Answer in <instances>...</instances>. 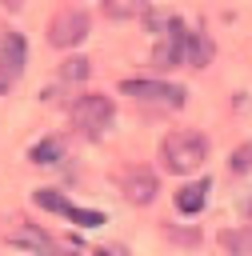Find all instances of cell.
Here are the masks:
<instances>
[{
	"instance_id": "cell-1",
	"label": "cell",
	"mask_w": 252,
	"mask_h": 256,
	"mask_svg": "<svg viewBox=\"0 0 252 256\" xmlns=\"http://www.w3.org/2000/svg\"><path fill=\"white\" fill-rule=\"evenodd\" d=\"M160 160L168 172L176 176H188L196 172L204 160H208V136L200 128H180V132H168L164 144H160Z\"/></svg>"
},
{
	"instance_id": "cell-2",
	"label": "cell",
	"mask_w": 252,
	"mask_h": 256,
	"mask_svg": "<svg viewBox=\"0 0 252 256\" xmlns=\"http://www.w3.org/2000/svg\"><path fill=\"white\" fill-rule=\"evenodd\" d=\"M68 116H72V124H76V132H84V136H104L108 132V124H112V116H116V108H112V100L108 96H100V92H80V100L68 108Z\"/></svg>"
},
{
	"instance_id": "cell-3",
	"label": "cell",
	"mask_w": 252,
	"mask_h": 256,
	"mask_svg": "<svg viewBox=\"0 0 252 256\" xmlns=\"http://www.w3.org/2000/svg\"><path fill=\"white\" fill-rule=\"evenodd\" d=\"M120 92H124L128 100L156 104V108H180V104L188 100V92H184L180 84H172V80H156V76H148V80H124Z\"/></svg>"
},
{
	"instance_id": "cell-4",
	"label": "cell",
	"mask_w": 252,
	"mask_h": 256,
	"mask_svg": "<svg viewBox=\"0 0 252 256\" xmlns=\"http://www.w3.org/2000/svg\"><path fill=\"white\" fill-rule=\"evenodd\" d=\"M92 28V16L84 8H60L52 20H48V44L52 48H76Z\"/></svg>"
},
{
	"instance_id": "cell-5",
	"label": "cell",
	"mask_w": 252,
	"mask_h": 256,
	"mask_svg": "<svg viewBox=\"0 0 252 256\" xmlns=\"http://www.w3.org/2000/svg\"><path fill=\"white\" fill-rule=\"evenodd\" d=\"M116 184H120V192H124L128 204H152L156 192H160V176H156L148 164H128V168L116 176Z\"/></svg>"
},
{
	"instance_id": "cell-6",
	"label": "cell",
	"mask_w": 252,
	"mask_h": 256,
	"mask_svg": "<svg viewBox=\"0 0 252 256\" xmlns=\"http://www.w3.org/2000/svg\"><path fill=\"white\" fill-rule=\"evenodd\" d=\"M88 80V60H80V56H72V60H64L60 64V72H56V84H48L44 88V100L48 104H68L64 96H72V104L80 100V84Z\"/></svg>"
},
{
	"instance_id": "cell-7",
	"label": "cell",
	"mask_w": 252,
	"mask_h": 256,
	"mask_svg": "<svg viewBox=\"0 0 252 256\" xmlns=\"http://www.w3.org/2000/svg\"><path fill=\"white\" fill-rule=\"evenodd\" d=\"M24 60H28V40L20 32H4L0 36V92L20 76Z\"/></svg>"
},
{
	"instance_id": "cell-8",
	"label": "cell",
	"mask_w": 252,
	"mask_h": 256,
	"mask_svg": "<svg viewBox=\"0 0 252 256\" xmlns=\"http://www.w3.org/2000/svg\"><path fill=\"white\" fill-rule=\"evenodd\" d=\"M4 240H8L12 248L32 252V256H56V240H52L48 232H40L36 224H16V228H8Z\"/></svg>"
},
{
	"instance_id": "cell-9",
	"label": "cell",
	"mask_w": 252,
	"mask_h": 256,
	"mask_svg": "<svg viewBox=\"0 0 252 256\" xmlns=\"http://www.w3.org/2000/svg\"><path fill=\"white\" fill-rule=\"evenodd\" d=\"M208 192H212V180H192V184H184V188L176 192V212H180V216H196V212H204Z\"/></svg>"
},
{
	"instance_id": "cell-10",
	"label": "cell",
	"mask_w": 252,
	"mask_h": 256,
	"mask_svg": "<svg viewBox=\"0 0 252 256\" xmlns=\"http://www.w3.org/2000/svg\"><path fill=\"white\" fill-rule=\"evenodd\" d=\"M212 60V40L204 32H188L184 36V64L188 68H204Z\"/></svg>"
},
{
	"instance_id": "cell-11",
	"label": "cell",
	"mask_w": 252,
	"mask_h": 256,
	"mask_svg": "<svg viewBox=\"0 0 252 256\" xmlns=\"http://www.w3.org/2000/svg\"><path fill=\"white\" fill-rule=\"evenodd\" d=\"M220 248L232 256H252V224L244 228H224L220 232Z\"/></svg>"
},
{
	"instance_id": "cell-12",
	"label": "cell",
	"mask_w": 252,
	"mask_h": 256,
	"mask_svg": "<svg viewBox=\"0 0 252 256\" xmlns=\"http://www.w3.org/2000/svg\"><path fill=\"white\" fill-rule=\"evenodd\" d=\"M32 164H40V168H52V164H60L64 160V144L56 140V136H48V140H40V144H32Z\"/></svg>"
},
{
	"instance_id": "cell-13",
	"label": "cell",
	"mask_w": 252,
	"mask_h": 256,
	"mask_svg": "<svg viewBox=\"0 0 252 256\" xmlns=\"http://www.w3.org/2000/svg\"><path fill=\"white\" fill-rule=\"evenodd\" d=\"M148 12V0H104V16L108 20H136Z\"/></svg>"
},
{
	"instance_id": "cell-14",
	"label": "cell",
	"mask_w": 252,
	"mask_h": 256,
	"mask_svg": "<svg viewBox=\"0 0 252 256\" xmlns=\"http://www.w3.org/2000/svg\"><path fill=\"white\" fill-rule=\"evenodd\" d=\"M44 212H56V216H64L68 220V212H72V200L64 196V192H56V188H36V196H32Z\"/></svg>"
},
{
	"instance_id": "cell-15",
	"label": "cell",
	"mask_w": 252,
	"mask_h": 256,
	"mask_svg": "<svg viewBox=\"0 0 252 256\" xmlns=\"http://www.w3.org/2000/svg\"><path fill=\"white\" fill-rule=\"evenodd\" d=\"M228 168L236 172V176H244V172H252V140H244L232 156H228Z\"/></svg>"
},
{
	"instance_id": "cell-16",
	"label": "cell",
	"mask_w": 252,
	"mask_h": 256,
	"mask_svg": "<svg viewBox=\"0 0 252 256\" xmlns=\"http://www.w3.org/2000/svg\"><path fill=\"white\" fill-rule=\"evenodd\" d=\"M68 220H72V224H84V228H100L108 216H104V212H96V208H76V204H72Z\"/></svg>"
},
{
	"instance_id": "cell-17",
	"label": "cell",
	"mask_w": 252,
	"mask_h": 256,
	"mask_svg": "<svg viewBox=\"0 0 252 256\" xmlns=\"http://www.w3.org/2000/svg\"><path fill=\"white\" fill-rule=\"evenodd\" d=\"M240 212H244V216H252V196H248V200H240Z\"/></svg>"
},
{
	"instance_id": "cell-18",
	"label": "cell",
	"mask_w": 252,
	"mask_h": 256,
	"mask_svg": "<svg viewBox=\"0 0 252 256\" xmlns=\"http://www.w3.org/2000/svg\"><path fill=\"white\" fill-rule=\"evenodd\" d=\"M100 256H124V252H120V248H104Z\"/></svg>"
},
{
	"instance_id": "cell-19",
	"label": "cell",
	"mask_w": 252,
	"mask_h": 256,
	"mask_svg": "<svg viewBox=\"0 0 252 256\" xmlns=\"http://www.w3.org/2000/svg\"><path fill=\"white\" fill-rule=\"evenodd\" d=\"M0 4H4V8H20V0H0Z\"/></svg>"
}]
</instances>
